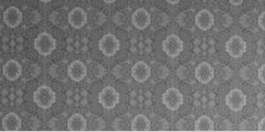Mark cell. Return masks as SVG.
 Returning <instances> with one entry per match:
<instances>
[{"label": "cell", "instance_id": "cell-11", "mask_svg": "<svg viewBox=\"0 0 265 132\" xmlns=\"http://www.w3.org/2000/svg\"><path fill=\"white\" fill-rule=\"evenodd\" d=\"M88 22V16L83 8L76 7L68 15V23L75 29L84 28Z\"/></svg>", "mask_w": 265, "mask_h": 132}, {"label": "cell", "instance_id": "cell-25", "mask_svg": "<svg viewBox=\"0 0 265 132\" xmlns=\"http://www.w3.org/2000/svg\"><path fill=\"white\" fill-rule=\"evenodd\" d=\"M178 74L179 77L182 79V80H186L187 79V75H188V70L186 67H181L179 70H178Z\"/></svg>", "mask_w": 265, "mask_h": 132}, {"label": "cell", "instance_id": "cell-4", "mask_svg": "<svg viewBox=\"0 0 265 132\" xmlns=\"http://www.w3.org/2000/svg\"><path fill=\"white\" fill-rule=\"evenodd\" d=\"M162 103L170 110H178L180 106L183 104L182 93L178 89H175V87H170V89H168L162 94Z\"/></svg>", "mask_w": 265, "mask_h": 132}, {"label": "cell", "instance_id": "cell-7", "mask_svg": "<svg viewBox=\"0 0 265 132\" xmlns=\"http://www.w3.org/2000/svg\"><path fill=\"white\" fill-rule=\"evenodd\" d=\"M226 50L232 58H240L247 50V44L240 36H232L226 43Z\"/></svg>", "mask_w": 265, "mask_h": 132}, {"label": "cell", "instance_id": "cell-33", "mask_svg": "<svg viewBox=\"0 0 265 132\" xmlns=\"http://www.w3.org/2000/svg\"><path fill=\"white\" fill-rule=\"evenodd\" d=\"M167 3H168V4H171V5H178L180 2H179V0H168Z\"/></svg>", "mask_w": 265, "mask_h": 132}, {"label": "cell", "instance_id": "cell-1", "mask_svg": "<svg viewBox=\"0 0 265 132\" xmlns=\"http://www.w3.org/2000/svg\"><path fill=\"white\" fill-rule=\"evenodd\" d=\"M56 100V94L47 85H41L33 93V102L42 109H48Z\"/></svg>", "mask_w": 265, "mask_h": 132}, {"label": "cell", "instance_id": "cell-2", "mask_svg": "<svg viewBox=\"0 0 265 132\" xmlns=\"http://www.w3.org/2000/svg\"><path fill=\"white\" fill-rule=\"evenodd\" d=\"M34 48L42 56H49L56 48V41L47 32H43L36 36L34 40Z\"/></svg>", "mask_w": 265, "mask_h": 132}, {"label": "cell", "instance_id": "cell-3", "mask_svg": "<svg viewBox=\"0 0 265 132\" xmlns=\"http://www.w3.org/2000/svg\"><path fill=\"white\" fill-rule=\"evenodd\" d=\"M119 41L114 34H105L99 42V49L106 57H113L119 50Z\"/></svg>", "mask_w": 265, "mask_h": 132}, {"label": "cell", "instance_id": "cell-27", "mask_svg": "<svg viewBox=\"0 0 265 132\" xmlns=\"http://www.w3.org/2000/svg\"><path fill=\"white\" fill-rule=\"evenodd\" d=\"M241 74V78L244 80H248L251 75V71H250V68L249 67H243L240 71Z\"/></svg>", "mask_w": 265, "mask_h": 132}, {"label": "cell", "instance_id": "cell-32", "mask_svg": "<svg viewBox=\"0 0 265 132\" xmlns=\"http://www.w3.org/2000/svg\"><path fill=\"white\" fill-rule=\"evenodd\" d=\"M231 5H233V6H240V5H242V0H230V2H229Z\"/></svg>", "mask_w": 265, "mask_h": 132}, {"label": "cell", "instance_id": "cell-9", "mask_svg": "<svg viewBox=\"0 0 265 132\" xmlns=\"http://www.w3.org/2000/svg\"><path fill=\"white\" fill-rule=\"evenodd\" d=\"M3 19H4L5 24L7 25V27L15 29L19 27L20 23L22 22L23 16H22V12L20 9H19L18 7H15V6H11V7L5 10L4 15H3Z\"/></svg>", "mask_w": 265, "mask_h": 132}, {"label": "cell", "instance_id": "cell-23", "mask_svg": "<svg viewBox=\"0 0 265 132\" xmlns=\"http://www.w3.org/2000/svg\"><path fill=\"white\" fill-rule=\"evenodd\" d=\"M231 73H232V72H231L229 67H223V69H222V78H223L224 80L230 79Z\"/></svg>", "mask_w": 265, "mask_h": 132}, {"label": "cell", "instance_id": "cell-16", "mask_svg": "<svg viewBox=\"0 0 265 132\" xmlns=\"http://www.w3.org/2000/svg\"><path fill=\"white\" fill-rule=\"evenodd\" d=\"M195 24L197 25V28L203 31L210 30L214 24L213 14L206 9L201 10L200 12H197V15L195 16Z\"/></svg>", "mask_w": 265, "mask_h": 132}, {"label": "cell", "instance_id": "cell-13", "mask_svg": "<svg viewBox=\"0 0 265 132\" xmlns=\"http://www.w3.org/2000/svg\"><path fill=\"white\" fill-rule=\"evenodd\" d=\"M195 78L202 84H207L214 79V68L208 62H202L195 69Z\"/></svg>", "mask_w": 265, "mask_h": 132}, {"label": "cell", "instance_id": "cell-29", "mask_svg": "<svg viewBox=\"0 0 265 132\" xmlns=\"http://www.w3.org/2000/svg\"><path fill=\"white\" fill-rule=\"evenodd\" d=\"M40 73V68L37 65H32L31 66V75H32V77H37V75H39Z\"/></svg>", "mask_w": 265, "mask_h": 132}, {"label": "cell", "instance_id": "cell-12", "mask_svg": "<svg viewBox=\"0 0 265 132\" xmlns=\"http://www.w3.org/2000/svg\"><path fill=\"white\" fill-rule=\"evenodd\" d=\"M67 72L69 78H71L73 81H75V82H79V81H83L86 78L88 69L83 61L75 60L72 62L71 66L68 67Z\"/></svg>", "mask_w": 265, "mask_h": 132}, {"label": "cell", "instance_id": "cell-14", "mask_svg": "<svg viewBox=\"0 0 265 132\" xmlns=\"http://www.w3.org/2000/svg\"><path fill=\"white\" fill-rule=\"evenodd\" d=\"M131 23L138 30H145L150 24V15L146 9H137L131 16Z\"/></svg>", "mask_w": 265, "mask_h": 132}, {"label": "cell", "instance_id": "cell-31", "mask_svg": "<svg viewBox=\"0 0 265 132\" xmlns=\"http://www.w3.org/2000/svg\"><path fill=\"white\" fill-rule=\"evenodd\" d=\"M257 131L265 132V117L263 119H261L260 122L257 123Z\"/></svg>", "mask_w": 265, "mask_h": 132}, {"label": "cell", "instance_id": "cell-10", "mask_svg": "<svg viewBox=\"0 0 265 132\" xmlns=\"http://www.w3.org/2000/svg\"><path fill=\"white\" fill-rule=\"evenodd\" d=\"M3 73L9 81H16L21 77L22 67L16 59L8 60L3 67Z\"/></svg>", "mask_w": 265, "mask_h": 132}, {"label": "cell", "instance_id": "cell-5", "mask_svg": "<svg viewBox=\"0 0 265 132\" xmlns=\"http://www.w3.org/2000/svg\"><path fill=\"white\" fill-rule=\"evenodd\" d=\"M119 94L112 86H106L99 94V103L105 109H113L118 104Z\"/></svg>", "mask_w": 265, "mask_h": 132}, {"label": "cell", "instance_id": "cell-17", "mask_svg": "<svg viewBox=\"0 0 265 132\" xmlns=\"http://www.w3.org/2000/svg\"><path fill=\"white\" fill-rule=\"evenodd\" d=\"M88 122L84 116L75 114L67 119V129L73 132H84L87 131Z\"/></svg>", "mask_w": 265, "mask_h": 132}, {"label": "cell", "instance_id": "cell-28", "mask_svg": "<svg viewBox=\"0 0 265 132\" xmlns=\"http://www.w3.org/2000/svg\"><path fill=\"white\" fill-rule=\"evenodd\" d=\"M257 23H258V25H260V28L265 32V11L262 12V14L258 16Z\"/></svg>", "mask_w": 265, "mask_h": 132}, {"label": "cell", "instance_id": "cell-6", "mask_svg": "<svg viewBox=\"0 0 265 132\" xmlns=\"http://www.w3.org/2000/svg\"><path fill=\"white\" fill-rule=\"evenodd\" d=\"M162 49L169 57H176L183 50V42L178 35H169L162 42Z\"/></svg>", "mask_w": 265, "mask_h": 132}, {"label": "cell", "instance_id": "cell-20", "mask_svg": "<svg viewBox=\"0 0 265 132\" xmlns=\"http://www.w3.org/2000/svg\"><path fill=\"white\" fill-rule=\"evenodd\" d=\"M194 130L197 132H212L214 131V122L208 116H202L195 121Z\"/></svg>", "mask_w": 265, "mask_h": 132}, {"label": "cell", "instance_id": "cell-24", "mask_svg": "<svg viewBox=\"0 0 265 132\" xmlns=\"http://www.w3.org/2000/svg\"><path fill=\"white\" fill-rule=\"evenodd\" d=\"M257 77H258V80H260L263 84H265V64L261 66L260 69H258Z\"/></svg>", "mask_w": 265, "mask_h": 132}, {"label": "cell", "instance_id": "cell-22", "mask_svg": "<svg viewBox=\"0 0 265 132\" xmlns=\"http://www.w3.org/2000/svg\"><path fill=\"white\" fill-rule=\"evenodd\" d=\"M60 118H61V116H58V117H56V118H52V120H50V122H49L50 129L56 130V131L61 130L62 122H60Z\"/></svg>", "mask_w": 265, "mask_h": 132}, {"label": "cell", "instance_id": "cell-18", "mask_svg": "<svg viewBox=\"0 0 265 132\" xmlns=\"http://www.w3.org/2000/svg\"><path fill=\"white\" fill-rule=\"evenodd\" d=\"M3 128L5 131L16 132L21 129V119L15 112H9L3 118Z\"/></svg>", "mask_w": 265, "mask_h": 132}, {"label": "cell", "instance_id": "cell-19", "mask_svg": "<svg viewBox=\"0 0 265 132\" xmlns=\"http://www.w3.org/2000/svg\"><path fill=\"white\" fill-rule=\"evenodd\" d=\"M130 129H131V131H135V132H147V131H149L151 129L149 119L145 115H137L131 120Z\"/></svg>", "mask_w": 265, "mask_h": 132}, {"label": "cell", "instance_id": "cell-15", "mask_svg": "<svg viewBox=\"0 0 265 132\" xmlns=\"http://www.w3.org/2000/svg\"><path fill=\"white\" fill-rule=\"evenodd\" d=\"M131 75L138 82H145L150 77V68L144 61H138L131 68Z\"/></svg>", "mask_w": 265, "mask_h": 132}, {"label": "cell", "instance_id": "cell-30", "mask_svg": "<svg viewBox=\"0 0 265 132\" xmlns=\"http://www.w3.org/2000/svg\"><path fill=\"white\" fill-rule=\"evenodd\" d=\"M31 19H32V22L35 23V24H36L37 22H39L40 19H41L40 15H39V12H37V11H32V12H31Z\"/></svg>", "mask_w": 265, "mask_h": 132}, {"label": "cell", "instance_id": "cell-21", "mask_svg": "<svg viewBox=\"0 0 265 132\" xmlns=\"http://www.w3.org/2000/svg\"><path fill=\"white\" fill-rule=\"evenodd\" d=\"M48 20L54 25H61L62 22H64V18H62L60 12L53 11L50 12V15L48 16Z\"/></svg>", "mask_w": 265, "mask_h": 132}, {"label": "cell", "instance_id": "cell-8", "mask_svg": "<svg viewBox=\"0 0 265 132\" xmlns=\"http://www.w3.org/2000/svg\"><path fill=\"white\" fill-rule=\"evenodd\" d=\"M245 104H247V97L244 93L240 90H232L226 96V105L233 110V111H240Z\"/></svg>", "mask_w": 265, "mask_h": 132}, {"label": "cell", "instance_id": "cell-26", "mask_svg": "<svg viewBox=\"0 0 265 132\" xmlns=\"http://www.w3.org/2000/svg\"><path fill=\"white\" fill-rule=\"evenodd\" d=\"M105 73V70H104V68L102 66H96V68H94V74H96V77L98 78H102L103 75Z\"/></svg>", "mask_w": 265, "mask_h": 132}]
</instances>
